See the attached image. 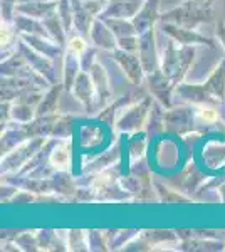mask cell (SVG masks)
<instances>
[{
	"label": "cell",
	"mask_w": 225,
	"mask_h": 252,
	"mask_svg": "<svg viewBox=\"0 0 225 252\" xmlns=\"http://www.w3.org/2000/svg\"><path fill=\"white\" fill-rule=\"evenodd\" d=\"M51 163L54 165L57 170H66L69 165V153L63 148H57L51 157Z\"/></svg>",
	"instance_id": "cell-1"
},
{
	"label": "cell",
	"mask_w": 225,
	"mask_h": 252,
	"mask_svg": "<svg viewBox=\"0 0 225 252\" xmlns=\"http://www.w3.org/2000/svg\"><path fill=\"white\" fill-rule=\"evenodd\" d=\"M197 115H198L200 120L205 121V123H214V121H217V118H219L217 111L214 108H210V106H200Z\"/></svg>",
	"instance_id": "cell-2"
},
{
	"label": "cell",
	"mask_w": 225,
	"mask_h": 252,
	"mask_svg": "<svg viewBox=\"0 0 225 252\" xmlns=\"http://www.w3.org/2000/svg\"><path fill=\"white\" fill-rule=\"evenodd\" d=\"M86 49V42L81 37H74L71 39V42H69V51L74 52V54H81Z\"/></svg>",
	"instance_id": "cell-3"
}]
</instances>
